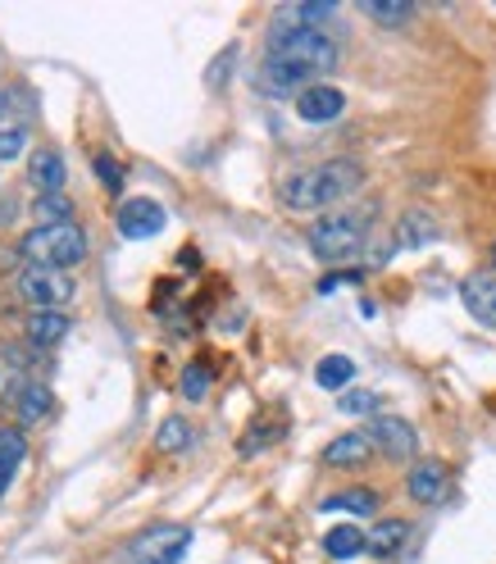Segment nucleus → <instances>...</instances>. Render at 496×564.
Here are the masks:
<instances>
[{
    "label": "nucleus",
    "instance_id": "obj_1",
    "mask_svg": "<svg viewBox=\"0 0 496 564\" xmlns=\"http://www.w3.org/2000/svg\"><path fill=\"white\" fill-rule=\"evenodd\" d=\"M337 59H342V51H337V42L328 37L324 28L273 32L256 83H260V91H269V96H301V91H305V78L333 74Z\"/></svg>",
    "mask_w": 496,
    "mask_h": 564
},
{
    "label": "nucleus",
    "instance_id": "obj_2",
    "mask_svg": "<svg viewBox=\"0 0 496 564\" xmlns=\"http://www.w3.org/2000/svg\"><path fill=\"white\" fill-rule=\"evenodd\" d=\"M365 187V169L356 160H328V164H314L301 169L282 183V205L305 215V209H333L342 200H351Z\"/></svg>",
    "mask_w": 496,
    "mask_h": 564
},
{
    "label": "nucleus",
    "instance_id": "obj_3",
    "mask_svg": "<svg viewBox=\"0 0 496 564\" xmlns=\"http://www.w3.org/2000/svg\"><path fill=\"white\" fill-rule=\"evenodd\" d=\"M369 215H374V209H333V215L310 224V251L324 264L356 260L365 237H369Z\"/></svg>",
    "mask_w": 496,
    "mask_h": 564
},
{
    "label": "nucleus",
    "instance_id": "obj_4",
    "mask_svg": "<svg viewBox=\"0 0 496 564\" xmlns=\"http://www.w3.org/2000/svg\"><path fill=\"white\" fill-rule=\"evenodd\" d=\"M23 256L32 260V269H55L68 273L74 264L87 260V232L78 224H55V228H32L23 237Z\"/></svg>",
    "mask_w": 496,
    "mask_h": 564
},
{
    "label": "nucleus",
    "instance_id": "obj_5",
    "mask_svg": "<svg viewBox=\"0 0 496 564\" xmlns=\"http://www.w3.org/2000/svg\"><path fill=\"white\" fill-rule=\"evenodd\" d=\"M192 546V528L187 523H155L151 533H141L128 551L123 564H179Z\"/></svg>",
    "mask_w": 496,
    "mask_h": 564
},
{
    "label": "nucleus",
    "instance_id": "obj_6",
    "mask_svg": "<svg viewBox=\"0 0 496 564\" xmlns=\"http://www.w3.org/2000/svg\"><path fill=\"white\" fill-rule=\"evenodd\" d=\"M19 296L37 310H64L74 301V278L68 273H55V269H23L19 273Z\"/></svg>",
    "mask_w": 496,
    "mask_h": 564
},
{
    "label": "nucleus",
    "instance_id": "obj_7",
    "mask_svg": "<svg viewBox=\"0 0 496 564\" xmlns=\"http://www.w3.org/2000/svg\"><path fill=\"white\" fill-rule=\"evenodd\" d=\"M115 224H119V232H123L128 241H147V237H160V232H164L169 215H164V205H160V200H151V196H132V200L119 205Z\"/></svg>",
    "mask_w": 496,
    "mask_h": 564
},
{
    "label": "nucleus",
    "instance_id": "obj_8",
    "mask_svg": "<svg viewBox=\"0 0 496 564\" xmlns=\"http://www.w3.org/2000/svg\"><path fill=\"white\" fill-rule=\"evenodd\" d=\"M369 442L374 451H382L387 460H410V455L419 451V433H414V423L397 419V414H378L369 423Z\"/></svg>",
    "mask_w": 496,
    "mask_h": 564
},
{
    "label": "nucleus",
    "instance_id": "obj_9",
    "mask_svg": "<svg viewBox=\"0 0 496 564\" xmlns=\"http://www.w3.org/2000/svg\"><path fill=\"white\" fill-rule=\"evenodd\" d=\"M460 301H465V310L474 314L483 328L496 333V269L492 264L465 273V282H460Z\"/></svg>",
    "mask_w": 496,
    "mask_h": 564
},
{
    "label": "nucleus",
    "instance_id": "obj_10",
    "mask_svg": "<svg viewBox=\"0 0 496 564\" xmlns=\"http://www.w3.org/2000/svg\"><path fill=\"white\" fill-rule=\"evenodd\" d=\"M296 115L305 123H333L346 115V96L333 87V83H310L301 96H296Z\"/></svg>",
    "mask_w": 496,
    "mask_h": 564
},
{
    "label": "nucleus",
    "instance_id": "obj_11",
    "mask_svg": "<svg viewBox=\"0 0 496 564\" xmlns=\"http://www.w3.org/2000/svg\"><path fill=\"white\" fill-rule=\"evenodd\" d=\"M446 487H451V478H446L442 460H419L406 474V491H410V501H419V506H438L446 497Z\"/></svg>",
    "mask_w": 496,
    "mask_h": 564
},
{
    "label": "nucleus",
    "instance_id": "obj_12",
    "mask_svg": "<svg viewBox=\"0 0 496 564\" xmlns=\"http://www.w3.org/2000/svg\"><path fill=\"white\" fill-rule=\"evenodd\" d=\"M28 183L37 187V196H60L64 192V160H60V151H32V160H28Z\"/></svg>",
    "mask_w": 496,
    "mask_h": 564
},
{
    "label": "nucleus",
    "instance_id": "obj_13",
    "mask_svg": "<svg viewBox=\"0 0 496 564\" xmlns=\"http://www.w3.org/2000/svg\"><path fill=\"white\" fill-rule=\"evenodd\" d=\"M333 19V0H301V6H282L273 19V32H301V28H324Z\"/></svg>",
    "mask_w": 496,
    "mask_h": 564
},
{
    "label": "nucleus",
    "instance_id": "obj_14",
    "mask_svg": "<svg viewBox=\"0 0 496 564\" xmlns=\"http://www.w3.org/2000/svg\"><path fill=\"white\" fill-rule=\"evenodd\" d=\"M374 455V442H369V433H342V437H333L328 446H324V465H333V469H356V465H365Z\"/></svg>",
    "mask_w": 496,
    "mask_h": 564
},
{
    "label": "nucleus",
    "instance_id": "obj_15",
    "mask_svg": "<svg viewBox=\"0 0 496 564\" xmlns=\"http://www.w3.org/2000/svg\"><path fill=\"white\" fill-rule=\"evenodd\" d=\"M365 538H369V555L392 560V555L406 551V542H410V523H406V519H378Z\"/></svg>",
    "mask_w": 496,
    "mask_h": 564
},
{
    "label": "nucleus",
    "instance_id": "obj_16",
    "mask_svg": "<svg viewBox=\"0 0 496 564\" xmlns=\"http://www.w3.org/2000/svg\"><path fill=\"white\" fill-rule=\"evenodd\" d=\"M68 314L64 310H37V314H28V341L32 346H60L68 337Z\"/></svg>",
    "mask_w": 496,
    "mask_h": 564
},
{
    "label": "nucleus",
    "instance_id": "obj_17",
    "mask_svg": "<svg viewBox=\"0 0 496 564\" xmlns=\"http://www.w3.org/2000/svg\"><path fill=\"white\" fill-rule=\"evenodd\" d=\"M14 405H19V423H23V429H32V423L51 419L55 397H51V387H42V382H28V387H19V392H14Z\"/></svg>",
    "mask_w": 496,
    "mask_h": 564
},
{
    "label": "nucleus",
    "instance_id": "obj_18",
    "mask_svg": "<svg viewBox=\"0 0 496 564\" xmlns=\"http://www.w3.org/2000/svg\"><path fill=\"white\" fill-rule=\"evenodd\" d=\"M324 551L333 560H356V555L369 551V538L360 533L356 523H337V528H328V533H324Z\"/></svg>",
    "mask_w": 496,
    "mask_h": 564
},
{
    "label": "nucleus",
    "instance_id": "obj_19",
    "mask_svg": "<svg viewBox=\"0 0 496 564\" xmlns=\"http://www.w3.org/2000/svg\"><path fill=\"white\" fill-rule=\"evenodd\" d=\"M324 514H378V491L369 487H346L324 501Z\"/></svg>",
    "mask_w": 496,
    "mask_h": 564
},
{
    "label": "nucleus",
    "instance_id": "obj_20",
    "mask_svg": "<svg viewBox=\"0 0 496 564\" xmlns=\"http://www.w3.org/2000/svg\"><path fill=\"white\" fill-rule=\"evenodd\" d=\"M23 451H28V442H23L19 429H0V497H6L14 469L23 465Z\"/></svg>",
    "mask_w": 496,
    "mask_h": 564
},
{
    "label": "nucleus",
    "instance_id": "obj_21",
    "mask_svg": "<svg viewBox=\"0 0 496 564\" xmlns=\"http://www.w3.org/2000/svg\"><path fill=\"white\" fill-rule=\"evenodd\" d=\"M351 378H356V360H351V356H324V360H319V369H314V382L324 387V392H342Z\"/></svg>",
    "mask_w": 496,
    "mask_h": 564
},
{
    "label": "nucleus",
    "instance_id": "obj_22",
    "mask_svg": "<svg viewBox=\"0 0 496 564\" xmlns=\"http://www.w3.org/2000/svg\"><path fill=\"white\" fill-rule=\"evenodd\" d=\"M360 10H365L374 23H382V28H401V23L414 19L410 0H360Z\"/></svg>",
    "mask_w": 496,
    "mask_h": 564
},
{
    "label": "nucleus",
    "instance_id": "obj_23",
    "mask_svg": "<svg viewBox=\"0 0 496 564\" xmlns=\"http://www.w3.org/2000/svg\"><path fill=\"white\" fill-rule=\"evenodd\" d=\"M32 215H37V228H55V224H74V205H68V196H37V205H32Z\"/></svg>",
    "mask_w": 496,
    "mask_h": 564
},
{
    "label": "nucleus",
    "instance_id": "obj_24",
    "mask_svg": "<svg viewBox=\"0 0 496 564\" xmlns=\"http://www.w3.org/2000/svg\"><path fill=\"white\" fill-rule=\"evenodd\" d=\"M155 446L169 451V455H173V451H187V446H192V423H187L183 414H169V419L160 423V433H155Z\"/></svg>",
    "mask_w": 496,
    "mask_h": 564
},
{
    "label": "nucleus",
    "instance_id": "obj_25",
    "mask_svg": "<svg viewBox=\"0 0 496 564\" xmlns=\"http://www.w3.org/2000/svg\"><path fill=\"white\" fill-rule=\"evenodd\" d=\"M433 237H438V224H433L429 209H410V215L401 219V241L406 246H423V241H433Z\"/></svg>",
    "mask_w": 496,
    "mask_h": 564
},
{
    "label": "nucleus",
    "instance_id": "obj_26",
    "mask_svg": "<svg viewBox=\"0 0 496 564\" xmlns=\"http://www.w3.org/2000/svg\"><path fill=\"white\" fill-rule=\"evenodd\" d=\"M209 392V365H187V373H183V397L187 401H201Z\"/></svg>",
    "mask_w": 496,
    "mask_h": 564
},
{
    "label": "nucleus",
    "instance_id": "obj_27",
    "mask_svg": "<svg viewBox=\"0 0 496 564\" xmlns=\"http://www.w3.org/2000/svg\"><path fill=\"white\" fill-rule=\"evenodd\" d=\"M23 147H28V132L23 128H0V160H19L23 155Z\"/></svg>",
    "mask_w": 496,
    "mask_h": 564
},
{
    "label": "nucleus",
    "instance_id": "obj_28",
    "mask_svg": "<svg viewBox=\"0 0 496 564\" xmlns=\"http://www.w3.org/2000/svg\"><path fill=\"white\" fill-rule=\"evenodd\" d=\"M96 178L110 187V192H119V187H123V169H119L110 155H96Z\"/></svg>",
    "mask_w": 496,
    "mask_h": 564
},
{
    "label": "nucleus",
    "instance_id": "obj_29",
    "mask_svg": "<svg viewBox=\"0 0 496 564\" xmlns=\"http://www.w3.org/2000/svg\"><path fill=\"white\" fill-rule=\"evenodd\" d=\"M342 410L346 414H374L378 410V397L374 392H342Z\"/></svg>",
    "mask_w": 496,
    "mask_h": 564
},
{
    "label": "nucleus",
    "instance_id": "obj_30",
    "mask_svg": "<svg viewBox=\"0 0 496 564\" xmlns=\"http://www.w3.org/2000/svg\"><path fill=\"white\" fill-rule=\"evenodd\" d=\"M6 115H10V96L0 91V123H6Z\"/></svg>",
    "mask_w": 496,
    "mask_h": 564
},
{
    "label": "nucleus",
    "instance_id": "obj_31",
    "mask_svg": "<svg viewBox=\"0 0 496 564\" xmlns=\"http://www.w3.org/2000/svg\"><path fill=\"white\" fill-rule=\"evenodd\" d=\"M492 269H496V241H492Z\"/></svg>",
    "mask_w": 496,
    "mask_h": 564
}]
</instances>
